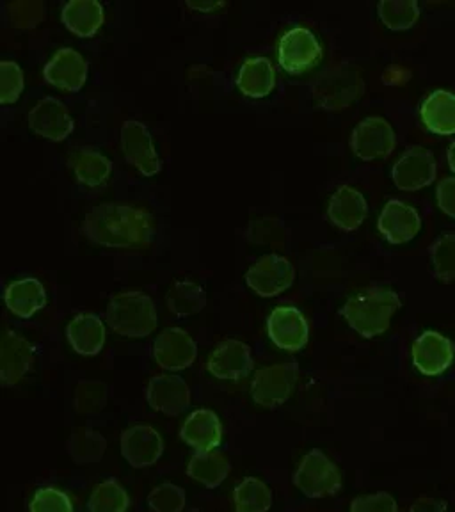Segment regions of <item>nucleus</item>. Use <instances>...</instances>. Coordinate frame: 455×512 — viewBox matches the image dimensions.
Returning a JSON list of instances; mask_svg holds the SVG:
<instances>
[{"instance_id":"obj_1","label":"nucleus","mask_w":455,"mask_h":512,"mask_svg":"<svg viewBox=\"0 0 455 512\" xmlns=\"http://www.w3.org/2000/svg\"><path fill=\"white\" fill-rule=\"evenodd\" d=\"M153 232V219L146 210L121 203L93 207L82 221L84 237L102 248H148Z\"/></svg>"},{"instance_id":"obj_2","label":"nucleus","mask_w":455,"mask_h":512,"mask_svg":"<svg viewBox=\"0 0 455 512\" xmlns=\"http://www.w3.org/2000/svg\"><path fill=\"white\" fill-rule=\"evenodd\" d=\"M400 306L402 301L393 288L374 285L349 297L340 313L358 335L376 338L388 331Z\"/></svg>"},{"instance_id":"obj_3","label":"nucleus","mask_w":455,"mask_h":512,"mask_svg":"<svg viewBox=\"0 0 455 512\" xmlns=\"http://www.w3.org/2000/svg\"><path fill=\"white\" fill-rule=\"evenodd\" d=\"M105 319L116 335L144 338L152 335L159 324L152 297L137 290L121 292L107 304Z\"/></svg>"},{"instance_id":"obj_4","label":"nucleus","mask_w":455,"mask_h":512,"mask_svg":"<svg viewBox=\"0 0 455 512\" xmlns=\"http://www.w3.org/2000/svg\"><path fill=\"white\" fill-rule=\"evenodd\" d=\"M365 91L360 70L352 64H336L313 82L312 96L326 111H340L354 104Z\"/></svg>"},{"instance_id":"obj_5","label":"nucleus","mask_w":455,"mask_h":512,"mask_svg":"<svg viewBox=\"0 0 455 512\" xmlns=\"http://www.w3.org/2000/svg\"><path fill=\"white\" fill-rule=\"evenodd\" d=\"M297 489L308 498L335 495L342 488V472L322 450H310L294 475Z\"/></svg>"},{"instance_id":"obj_6","label":"nucleus","mask_w":455,"mask_h":512,"mask_svg":"<svg viewBox=\"0 0 455 512\" xmlns=\"http://www.w3.org/2000/svg\"><path fill=\"white\" fill-rule=\"evenodd\" d=\"M297 377L296 363H276L260 368L251 381V397L262 408H278L294 393Z\"/></svg>"},{"instance_id":"obj_7","label":"nucleus","mask_w":455,"mask_h":512,"mask_svg":"<svg viewBox=\"0 0 455 512\" xmlns=\"http://www.w3.org/2000/svg\"><path fill=\"white\" fill-rule=\"evenodd\" d=\"M322 59V47L317 36L306 27H294L285 32L278 43V61L290 75L312 70Z\"/></svg>"},{"instance_id":"obj_8","label":"nucleus","mask_w":455,"mask_h":512,"mask_svg":"<svg viewBox=\"0 0 455 512\" xmlns=\"http://www.w3.org/2000/svg\"><path fill=\"white\" fill-rule=\"evenodd\" d=\"M296 269L281 255H264L246 272L248 287L260 297H276L294 285Z\"/></svg>"},{"instance_id":"obj_9","label":"nucleus","mask_w":455,"mask_h":512,"mask_svg":"<svg viewBox=\"0 0 455 512\" xmlns=\"http://www.w3.org/2000/svg\"><path fill=\"white\" fill-rule=\"evenodd\" d=\"M395 146H397L395 130L381 116L365 118L352 130V153L365 162L390 157Z\"/></svg>"},{"instance_id":"obj_10","label":"nucleus","mask_w":455,"mask_h":512,"mask_svg":"<svg viewBox=\"0 0 455 512\" xmlns=\"http://www.w3.org/2000/svg\"><path fill=\"white\" fill-rule=\"evenodd\" d=\"M436 173L438 164L434 153L422 146H413L393 164L392 180L400 191H420L436 180Z\"/></svg>"},{"instance_id":"obj_11","label":"nucleus","mask_w":455,"mask_h":512,"mask_svg":"<svg viewBox=\"0 0 455 512\" xmlns=\"http://www.w3.org/2000/svg\"><path fill=\"white\" fill-rule=\"evenodd\" d=\"M121 150L127 162L143 176L160 173V159L152 134L141 121H125L120 132Z\"/></svg>"},{"instance_id":"obj_12","label":"nucleus","mask_w":455,"mask_h":512,"mask_svg":"<svg viewBox=\"0 0 455 512\" xmlns=\"http://www.w3.org/2000/svg\"><path fill=\"white\" fill-rule=\"evenodd\" d=\"M198 356V345L185 329L168 328L153 342V358L162 370L180 372L191 367Z\"/></svg>"},{"instance_id":"obj_13","label":"nucleus","mask_w":455,"mask_h":512,"mask_svg":"<svg viewBox=\"0 0 455 512\" xmlns=\"http://www.w3.org/2000/svg\"><path fill=\"white\" fill-rule=\"evenodd\" d=\"M267 333L276 347L296 352L308 344L310 326L303 313L294 306H278L267 319Z\"/></svg>"},{"instance_id":"obj_14","label":"nucleus","mask_w":455,"mask_h":512,"mask_svg":"<svg viewBox=\"0 0 455 512\" xmlns=\"http://www.w3.org/2000/svg\"><path fill=\"white\" fill-rule=\"evenodd\" d=\"M411 358L416 370L424 376H440L455 360L452 340L438 331H425L411 347Z\"/></svg>"},{"instance_id":"obj_15","label":"nucleus","mask_w":455,"mask_h":512,"mask_svg":"<svg viewBox=\"0 0 455 512\" xmlns=\"http://www.w3.org/2000/svg\"><path fill=\"white\" fill-rule=\"evenodd\" d=\"M377 230L393 246L408 244L422 230V217L413 205L390 200L379 214Z\"/></svg>"},{"instance_id":"obj_16","label":"nucleus","mask_w":455,"mask_h":512,"mask_svg":"<svg viewBox=\"0 0 455 512\" xmlns=\"http://www.w3.org/2000/svg\"><path fill=\"white\" fill-rule=\"evenodd\" d=\"M27 123L34 134L50 139L54 143L64 141L75 128L68 107L52 96L43 98L32 107V111L27 116Z\"/></svg>"},{"instance_id":"obj_17","label":"nucleus","mask_w":455,"mask_h":512,"mask_svg":"<svg viewBox=\"0 0 455 512\" xmlns=\"http://www.w3.org/2000/svg\"><path fill=\"white\" fill-rule=\"evenodd\" d=\"M150 408L166 416H178L191 404V388L184 377L162 374L150 379L146 386Z\"/></svg>"},{"instance_id":"obj_18","label":"nucleus","mask_w":455,"mask_h":512,"mask_svg":"<svg viewBox=\"0 0 455 512\" xmlns=\"http://www.w3.org/2000/svg\"><path fill=\"white\" fill-rule=\"evenodd\" d=\"M88 73V61L73 48L57 50L43 70L45 80L50 86L68 93H77L84 88Z\"/></svg>"},{"instance_id":"obj_19","label":"nucleus","mask_w":455,"mask_h":512,"mask_svg":"<svg viewBox=\"0 0 455 512\" xmlns=\"http://www.w3.org/2000/svg\"><path fill=\"white\" fill-rule=\"evenodd\" d=\"M121 456L134 468H148L159 461L164 440L152 425H134L121 432Z\"/></svg>"},{"instance_id":"obj_20","label":"nucleus","mask_w":455,"mask_h":512,"mask_svg":"<svg viewBox=\"0 0 455 512\" xmlns=\"http://www.w3.org/2000/svg\"><path fill=\"white\" fill-rule=\"evenodd\" d=\"M34 365V347L15 331H4L0 344V381L4 386L20 383Z\"/></svg>"},{"instance_id":"obj_21","label":"nucleus","mask_w":455,"mask_h":512,"mask_svg":"<svg viewBox=\"0 0 455 512\" xmlns=\"http://www.w3.org/2000/svg\"><path fill=\"white\" fill-rule=\"evenodd\" d=\"M207 368L217 379L239 381L242 377L249 376L253 368L251 349L240 340H224L210 352Z\"/></svg>"},{"instance_id":"obj_22","label":"nucleus","mask_w":455,"mask_h":512,"mask_svg":"<svg viewBox=\"0 0 455 512\" xmlns=\"http://www.w3.org/2000/svg\"><path fill=\"white\" fill-rule=\"evenodd\" d=\"M368 216L365 196L351 185L338 187L328 205V217L342 232H356Z\"/></svg>"},{"instance_id":"obj_23","label":"nucleus","mask_w":455,"mask_h":512,"mask_svg":"<svg viewBox=\"0 0 455 512\" xmlns=\"http://www.w3.org/2000/svg\"><path fill=\"white\" fill-rule=\"evenodd\" d=\"M180 436L196 452H210L223 440V425L212 409H196L182 425Z\"/></svg>"},{"instance_id":"obj_24","label":"nucleus","mask_w":455,"mask_h":512,"mask_svg":"<svg viewBox=\"0 0 455 512\" xmlns=\"http://www.w3.org/2000/svg\"><path fill=\"white\" fill-rule=\"evenodd\" d=\"M105 336L104 322L95 313H79L66 326V338L73 351L86 358L100 354L104 349Z\"/></svg>"},{"instance_id":"obj_25","label":"nucleus","mask_w":455,"mask_h":512,"mask_svg":"<svg viewBox=\"0 0 455 512\" xmlns=\"http://www.w3.org/2000/svg\"><path fill=\"white\" fill-rule=\"evenodd\" d=\"M420 120L436 136L455 134V93L436 89L420 105Z\"/></svg>"},{"instance_id":"obj_26","label":"nucleus","mask_w":455,"mask_h":512,"mask_svg":"<svg viewBox=\"0 0 455 512\" xmlns=\"http://www.w3.org/2000/svg\"><path fill=\"white\" fill-rule=\"evenodd\" d=\"M4 301L9 312L15 313L20 319H31L32 315L40 312L47 304V290L41 281L36 278H24V280L9 283L4 294Z\"/></svg>"},{"instance_id":"obj_27","label":"nucleus","mask_w":455,"mask_h":512,"mask_svg":"<svg viewBox=\"0 0 455 512\" xmlns=\"http://www.w3.org/2000/svg\"><path fill=\"white\" fill-rule=\"evenodd\" d=\"M276 86V70L267 57H249L240 66L237 88L249 98H264L271 95Z\"/></svg>"},{"instance_id":"obj_28","label":"nucleus","mask_w":455,"mask_h":512,"mask_svg":"<svg viewBox=\"0 0 455 512\" xmlns=\"http://www.w3.org/2000/svg\"><path fill=\"white\" fill-rule=\"evenodd\" d=\"M63 24L80 38H91L105 22L104 6L96 0H72L63 8Z\"/></svg>"},{"instance_id":"obj_29","label":"nucleus","mask_w":455,"mask_h":512,"mask_svg":"<svg viewBox=\"0 0 455 512\" xmlns=\"http://www.w3.org/2000/svg\"><path fill=\"white\" fill-rule=\"evenodd\" d=\"M70 166L79 184L88 189H98L107 184V180L111 178V160L107 159L104 153L96 152L91 148H82L79 152L73 153Z\"/></svg>"},{"instance_id":"obj_30","label":"nucleus","mask_w":455,"mask_h":512,"mask_svg":"<svg viewBox=\"0 0 455 512\" xmlns=\"http://www.w3.org/2000/svg\"><path fill=\"white\" fill-rule=\"evenodd\" d=\"M230 470H232V464L219 450L198 452L187 464V475L191 479L198 480L208 489L219 488L228 477Z\"/></svg>"},{"instance_id":"obj_31","label":"nucleus","mask_w":455,"mask_h":512,"mask_svg":"<svg viewBox=\"0 0 455 512\" xmlns=\"http://www.w3.org/2000/svg\"><path fill=\"white\" fill-rule=\"evenodd\" d=\"M166 306L169 312L180 319L192 317L207 306V294L203 287L194 281H175L166 294Z\"/></svg>"},{"instance_id":"obj_32","label":"nucleus","mask_w":455,"mask_h":512,"mask_svg":"<svg viewBox=\"0 0 455 512\" xmlns=\"http://www.w3.org/2000/svg\"><path fill=\"white\" fill-rule=\"evenodd\" d=\"M235 512H267L272 507V491L264 480L246 477L233 491Z\"/></svg>"},{"instance_id":"obj_33","label":"nucleus","mask_w":455,"mask_h":512,"mask_svg":"<svg viewBox=\"0 0 455 512\" xmlns=\"http://www.w3.org/2000/svg\"><path fill=\"white\" fill-rule=\"evenodd\" d=\"M377 15L390 31H409L420 20V6L416 0H381Z\"/></svg>"},{"instance_id":"obj_34","label":"nucleus","mask_w":455,"mask_h":512,"mask_svg":"<svg viewBox=\"0 0 455 512\" xmlns=\"http://www.w3.org/2000/svg\"><path fill=\"white\" fill-rule=\"evenodd\" d=\"M107 440L93 429H77L68 440V452L77 464H91L102 461Z\"/></svg>"},{"instance_id":"obj_35","label":"nucleus","mask_w":455,"mask_h":512,"mask_svg":"<svg viewBox=\"0 0 455 512\" xmlns=\"http://www.w3.org/2000/svg\"><path fill=\"white\" fill-rule=\"evenodd\" d=\"M130 496L118 480L100 482L89 496V512H127Z\"/></svg>"},{"instance_id":"obj_36","label":"nucleus","mask_w":455,"mask_h":512,"mask_svg":"<svg viewBox=\"0 0 455 512\" xmlns=\"http://www.w3.org/2000/svg\"><path fill=\"white\" fill-rule=\"evenodd\" d=\"M432 274L441 283L455 281V233H445L432 242Z\"/></svg>"},{"instance_id":"obj_37","label":"nucleus","mask_w":455,"mask_h":512,"mask_svg":"<svg viewBox=\"0 0 455 512\" xmlns=\"http://www.w3.org/2000/svg\"><path fill=\"white\" fill-rule=\"evenodd\" d=\"M73 399L75 409L80 415H95L107 404V386L100 381H80Z\"/></svg>"},{"instance_id":"obj_38","label":"nucleus","mask_w":455,"mask_h":512,"mask_svg":"<svg viewBox=\"0 0 455 512\" xmlns=\"http://www.w3.org/2000/svg\"><path fill=\"white\" fill-rule=\"evenodd\" d=\"M187 504V495L180 486L164 482L152 489L148 495V507L152 512H182Z\"/></svg>"},{"instance_id":"obj_39","label":"nucleus","mask_w":455,"mask_h":512,"mask_svg":"<svg viewBox=\"0 0 455 512\" xmlns=\"http://www.w3.org/2000/svg\"><path fill=\"white\" fill-rule=\"evenodd\" d=\"M24 91V72L13 61L0 63V102L4 105L15 104Z\"/></svg>"},{"instance_id":"obj_40","label":"nucleus","mask_w":455,"mask_h":512,"mask_svg":"<svg viewBox=\"0 0 455 512\" xmlns=\"http://www.w3.org/2000/svg\"><path fill=\"white\" fill-rule=\"evenodd\" d=\"M31 512H73L72 500L61 489L41 488L32 496Z\"/></svg>"},{"instance_id":"obj_41","label":"nucleus","mask_w":455,"mask_h":512,"mask_svg":"<svg viewBox=\"0 0 455 512\" xmlns=\"http://www.w3.org/2000/svg\"><path fill=\"white\" fill-rule=\"evenodd\" d=\"M9 22L18 29H32L45 18L41 2H15L8 6Z\"/></svg>"},{"instance_id":"obj_42","label":"nucleus","mask_w":455,"mask_h":512,"mask_svg":"<svg viewBox=\"0 0 455 512\" xmlns=\"http://www.w3.org/2000/svg\"><path fill=\"white\" fill-rule=\"evenodd\" d=\"M351 512H399L397 500L390 493H374L354 498L351 504Z\"/></svg>"},{"instance_id":"obj_43","label":"nucleus","mask_w":455,"mask_h":512,"mask_svg":"<svg viewBox=\"0 0 455 512\" xmlns=\"http://www.w3.org/2000/svg\"><path fill=\"white\" fill-rule=\"evenodd\" d=\"M436 200L443 214L455 219V176L443 178L436 189Z\"/></svg>"},{"instance_id":"obj_44","label":"nucleus","mask_w":455,"mask_h":512,"mask_svg":"<svg viewBox=\"0 0 455 512\" xmlns=\"http://www.w3.org/2000/svg\"><path fill=\"white\" fill-rule=\"evenodd\" d=\"M409 512H448L447 504L445 502H441V500H436V498H431V496H422V498H418L413 507L409 509Z\"/></svg>"},{"instance_id":"obj_45","label":"nucleus","mask_w":455,"mask_h":512,"mask_svg":"<svg viewBox=\"0 0 455 512\" xmlns=\"http://www.w3.org/2000/svg\"><path fill=\"white\" fill-rule=\"evenodd\" d=\"M187 6L191 9H198V11H214V9L223 8L224 2H210V0H205V2H196V0H189L187 2Z\"/></svg>"},{"instance_id":"obj_46","label":"nucleus","mask_w":455,"mask_h":512,"mask_svg":"<svg viewBox=\"0 0 455 512\" xmlns=\"http://www.w3.org/2000/svg\"><path fill=\"white\" fill-rule=\"evenodd\" d=\"M447 159L448 166H450V169L455 173V141L448 146Z\"/></svg>"}]
</instances>
